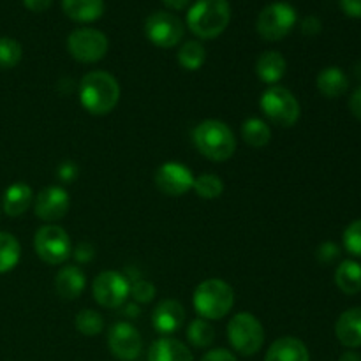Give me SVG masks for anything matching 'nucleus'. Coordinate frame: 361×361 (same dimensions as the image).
<instances>
[{"label":"nucleus","instance_id":"obj_1","mask_svg":"<svg viewBox=\"0 0 361 361\" xmlns=\"http://www.w3.org/2000/svg\"><path fill=\"white\" fill-rule=\"evenodd\" d=\"M120 101V85L106 71H92L80 81V102L90 115L104 116L116 108Z\"/></svg>","mask_w":361,"mask_h":361},{"label":"nucleus","instance_id":"obj_2","mask_svg":"<svg viewBox=\"0 0 361 361\" xmlns=\"http://www.w3.org/2000/svg\"><path fill=\"white\" fill-rule=\"evenodd\" d=\"M192 141L203 157L214 162H224L236 152V137L228 123L208 118L197 123L192 130Z\"/></svg>","mask_w":361,"mask_h":361},{"label":"nucleus","instance_id":"obj_3","mask_svg":"<svg viewBox=\"0 0 361 361\" xmlns=\"http://www.w3.org/2000/svg\"><path fill=\"white\" fill-rule=\"evenodd\" d=\"M231 6L228 0H196L187 13V27L200 39H215L228 28Z\"/></svg>","mask_w":361,"mask_h":361},{"label":"nucleus","instance_id":"obj_4","mask_svg":"<svg viewBox=\"0 0 361 361\" xmlns=\"http://www.w3.org/2000/svg\"><path fill=\"white\" fill-rule=\"evenodd\" d=\"M192 303L201 319L217 321L231 312L235 305V291L221 279H208L196 288Z\"/></svg>","mask_w":361,"mask_h":361},{"label":"nucleus","instance_id":"obj_5","mask_svg":"<svg viewBox=\"0 0 361 361\" xmlns=\"http://www.w3.org/2000/svg\"><path fill=\"white\" fill-rule=\"evenodd\" d=\"M259 108L271 123L284 129L296 126L302 115V108L295 94L279 85L267 88L261 94Z\"/></svg>","mask_w":361,"mask_h":361},{"label":"nucleus","instance_id":"obj_6","mask_svg":"<svg viewBox=\"0 0 361 361\" xmlns=\"http://www.w3.org/2000/svg\"><path fill=\"white\" fill-rule=\"evenodd\" d=\"M228 341L242 356H254L264 344V328L256 316L240 312L228 323Z\"/></svg>","mask_w":361,"mask_h":361},{"label":"nucleus","instance_id":"obj_7","mask_svg":"<svg viewBox=\"0 0 361 361\" xmlns=\"http://www.w3.org/2000/svg\"><path fill=\"white\" fill-rule=\"evenodd\" d=\"M298 14L289 2H274L264 7L257 16V32L264 41H281L296 25Z\"/></svg>","mask_w":361,"mask_h":361},{"label":"nucleus","instance_id":"obj_8","mask_svg":"<svg viewBox=\"0 0 361 361\" xmlns=\"http://www.w3.org/2000/svg\"><path fill=\"white\" fill-rule=\"evenodd\" d=\"M34 249L46 264H63L73 254L69 235L56 224H46L35 231Z\"/></svg>","mask_w":361,"mask_h":361},{"label":"nucleus","instance_id":"obj_9","mask_svg":"<svg viewBox=\"0 0 361 361\" xmlns=\"http://www.w3.org/2000/svg\"><path fill=\"white\" fill-rule=\"evenodd\" d=\"M109 41L97 28H76L67 37V49L81 63H95L108 53Z\"/></svg>","mask_w":361,"mask_h":361},{"label":"nucleus","instance_id":"obj_10","mask_svg":"<svg viewBox=\"0 0 361 361\" xmlns=\"http://www.w3.org/2000/svg\"><path fill=\"white\" fill-rule=\"evenodd\" d=\"M94 300L104 309H120L130 296V282L123 274L115 270L102 271L92 284Z\"/></svg>","mask_w":361,"mask_h":361},{"label":"nucleus","instance_id":"obj_11","mask_svg":"<svg viewBox=\"0 0 361 361\" xmlns=\"http://www.w3.org/2000/svg\"><path fill=\"white\" fill-rule=\"evenodd\" d=\"M145 34L152 44L159 48H173L182 41L185 28L180 18L166 11H155L145 21Z\"/></svg>","mask_w":361,"mask_h":361},{"label":"nucleus","instance_id":"obj_12","mask_svg":"<svg viewBox=\"0 0 361 361\" xmlns=\"http://www.w3.org/2000/svg\"><path fill=\"white\" fill-rule=\"evenodd\" d=\"M194 178H196V176L192 175V171H190L185 164L175 161L161 164L154 175L155 187H157L162 194L171 197L185 196V194L192 189Z\"/></svg>","mask_w":361,"mask_h":361},{"label":"nucleus","instance_id":"obj_13","mask_svg":"<svg viewBox=\"0 0 361 361\" xmlns=\"http://www.w3.org/2000/svg\"><path fill=\"white\" fill-rule=\"evenodd\" d=\"M108 348L111 355L120 361H134L143 349L141 334L130 323L120 321L109 328Z\"/></svg>","mask_w":361,"mask_h":361},{"label":"nucleus","instance_id":"obj_14","mask_svg":"<svg viewBox=\"0 0 361 361\" xmlns=\"http://www.w3.org/2000/svg\"><path fill=\"white\" fill-rule=\"evenodd\" d=\"M71 200L63 187H44L34 200V214L44 222H56L69 212Z\"/></svg>","mask_w":361,"mask_h":361},{"label":"nucleus","instance_id":"obj_15","mask_svg":"<svg viewBox=\"0 0 361 361\" xmlns=\"http://www.w3.org/2000/svg\"><path fill=\"white\" fill-rule=\"evenodd\" d=\"M185 321V310L176 300H162L152 312V324L162 337H169L182 328Z\"/></svg>","mask_w":361,"mask_h":361},{"label":"nucleus","instance_id":"obj_16","mask_svg":"<svg viewBox=\"0 0 361 361\" xmlns=\"http://www.w3.org/2000/svg\"><path fill=\"white\" fill-rule=\"evenodd\" d=\"M335 335L345 348H361V307H353L338 316L335 323Z\"/></svg>","mask_w":361,"mask_h":361},{"label":"nucleus","instance_id":"obj_17","mask_svg":"<svg viewBox=\"0 0 361 361\" xmlns=\"http://www.w3.org/2000/svg\"><path fill=\"white\" fill-rule=\"evenodd\" d=\"M264 361H310V355L300 338L281 337L268 348Z\"/></svg>","mask_w":361,"mask_h":361},{"label":"nucleus","instance_id":"obj_18","mask_svg":"<svg viewBox=\"0 0 361 361\" xmlns=\"http://www.w3.org/2000/svg\"><path fill=\"white\" fill-rule=\"evenodd\" d=\"M87 286V277L76 264H67L56 274L55 291L62 300H76Z\"/></svg>","mask_w":361,"mask_h":361},{"label":"nucleus","instance_id":"obj_19","mask_svg":"<svg viewBox=\"0 0 361 361\" xmlns=\"http://www.w3.org/2000/svg\"><path fill=\"white\" fill-rule=\"evenodd\" d=\"M148 361H194V358L190 349L178 338L161 337L152 344Z\"/></svg>","mask_w":361,"mask_h":361},{"label":"nucleus","instance_id":"obj_20","mask_svg":"<svg viewBox=\"0 0 361 361\" xmlns=\"http://www.w3.org/2000/svg\"><path fill=\"white\" fill-rule=\"evenodd\" d=\"M34 203V190L25 182H16L9 185L4 192V212L9 217H20Z\"/></svg>","mask_w":361,"mask_h":361},{"label":"nucleus","instance_id":"obj_21","mask_svg":"<svg viewBox=\"0 0 361 361\" xmlns=\"http://www.w3.org/2000/svg\"><path fill=\"white\" fill-rule=\"evenodd\" d=\"M286 71H288V62L279 51H264L261 53L259 59L256 62V73L263 83L274 87L275 83L284 78Z\"/></svg>","mask_w":361,"mask_h":361},{"label":"nucleus","instance_id":"obj_22","mask_svg":"<svg viewBox=\"0 0 361 361\" xmlns=\"http://www.w3.org/2000/svg\"><path fill=\"white\" fill-rule=\"evenodd\" d=\"M317 90L328 99H337L344 95L349 88V78L341 67H326L316 78Z\"/></svg>","mask_w":361,"mask_h":361},{"label":"nucleus","instance_id":"obj_23","mask_svg":"<svg viewBox=\"0 0 361 361\" xmlns=\"http://www.w3.org/2000/svg\"><path fill=\"white\" fill-rule=\"evenodd\" d=\"M62 9L78 23H92L104 13V0H62Z\"/></svg>","mask_w":361,"mask_h":361},{"label":"nucleus","instance_id":"obj_24","mask_svg":"<svg viewBox=\"0 0 361 361\" xmlns=\"http://www.w3.org/2000/svg\"><path fill=\"white\" fill-rule=\"evenodd\" d=\"M335 284L344 295H358L361 291V264L358 261H342L335 270Z\"/></svg>","mask_w":361,"mask_h":361},{"label":"nucleus","instance_id":"obj_25","mask_svg":"<svg viewBox=\"0 0 361 361\" xmlns=\"http://www.w3.org/2000/svg\"><path fill=\"white\" fill-rule=\"evenodd\" d=\"M242 137L250 147L263 148L270 143L271 129L264 120L252 116V118H247L242 123Z\"/></svg>","mask_w":361,"mask_h":361},{"label":"nucleus","instance_id":"obj_26","mask_svg":"<svg viewBox=\"0 0 361 361\" xmlns=\"http://www.w3.org/2000/svg\"><path fill=\"white\" fill-rule=\"evenodd\" d=\"M21 247L14 235L0 231V274H7L20 263Z\"/></svg>","mask_w":361,"mask_h":361},{"label":"nucleus","instance_id":"obj_27","mask_svg":"<svg viewBox=\"0 0 361 361\" xmlns=\"http://www.w3.org/2000/svg\"><path fill=\"white\" fill-rule=\"evenodd\" d=\"M207 62V49L200 41H185L178 49V63L185 71H200Z\"/></svg>","mask_w":361,"mask_h":361},{"label":"nucleus","instance_id":"obj_28","mask_svg":"<svg viewBox=\"0 0 361 361\" xmlns=\"http://www.w3.org/2000/svg\"><path fill=\"white\" fill-rule=\"evenodd\" d=\"M187 341L194 348H210L215 341V330L207 319H194L187 328Z\"/></svg>","mask_w":361,"mask_h":361},{"label":"nucleus","instance_id":"obj_29","mask_svg":"<svg viewBox=\"0 0 361 361\" xmlns=\"http://www.w3.org/2000/svg\"><path fill=\"white\" fill-rule=\"evenodd\" d=\"M192 189L196 190V194L201 200H217L224 192V182H222L221 176L204 173V175L194 178Z\"/></svg>","mask_w":361,"mask_h":361},{"label":"nucleus","instance_id":"obj_30","mask_svg":"<svg viewBox=\"0 0 361 361\" xmlns=\"http://www.w3.org/2000/svg\"><path fill=\"white\" fill-rule=\"evenodd\" d=\"M74 326L85 337H95V335L102 334L104 330V319L99 312L92 309H85L81 312L76 314V319H74Z\"/></svg>","mask_w":361,"mask_h":361},{"label":"nucleus","instance_id":"obj_31","mask_svg":"<svg viewBox=\"0 0 361 361\" xmlns=\"http://www.w3.org/2000/svg\"><path fill=\"white\" fill-rule=\"evenodd\" d=\"M23 49L13 37H0V69H13L21 62Z\"/></svg>","mask_w":361,"mask_h":361},{"label":"nucleus","instance_id":"obj_32","mask_svg":"<svg viewBox=\"0 0 361 361\" xmlns=\"http://www.w3.org/2000/svg\"><path fill=\"white\" fill-rule=\"evenodd\" d=\"M342 240H344V249L351 256L361 257V219H356L345 228Z\"/></svg>","mask_w":361,"mask_h":361},{"label":"nucleus","instance_id":"obj_33","mask_svg":"<svg viewBox=\"0 0 361 361\" xmlns=\"http://www.w3.org/2000/svg\"><path fill=\"white\" fill-rule=\"evenodd\" d=\"M130 296L136 303H148L155 298V286L152 282L143 281H133L130 282Z\"/></svg>","mask_w":361,"mask_h":361},{"label":"nucleus","instance_id":"obj_34","mask_svg":"<svg viewBox=\"0 0 361 361\" xmlns=\"http://www.w3.org/2000/svg\"><path fill=\"white\" fill-rule=\"evenodd\" d=\"M317 261L321 264H331L341 257V247L334 242H324L317 247V252H316Z\"/></svg>","mask_w":361,"mask_h":361},{"label":"nucleus","instance_id":"obj_35","mask_svg":"<svg viewBox=\"0 0 361 361\" xmlns=\"http://www.w3.org/2000/svg\"><path fill=\"white\" fill-rule=\"evenodd\" d=\"M78 175H80V169H78V166L74 164L73 161L62 162V164L59 166V169H56V176H59V180H62L63 183H73L74 180L78 178Z\"/></svg>","mask_w":361,"mask_h":361},{"label":"nucleus","instance_id":"obj_36","mask_svg":"<svg viewBox=\"0 0 361 361\" xmlns=\"http://www.w3.org/2000/svg\"><path fill=\"white\" fill-rule=\"evenodd\" d=\"M73 256H74V259L78 261V263H90V261L94 259V256H95V250H94V247L90 245V243L81 242L80 245H78L76 249L73 250Z\"/></svg>","mask_w":361,"mask_h":361},{"label":"nucleus","instance_id":"obj_37","mask_svg":"<svg viewBox=\"0 0 361 361\" xmlns=\"http://www.w3.org/2000/svg\"><path fill=\"white\" fill-rule=\"evenodd\" d=\"M201 361H238L236 356L228 349H212L201 358Z\"/></svg>","mask_w":361,"mask_h":361},{"label":"nucleus","instance_id":"obj_38","mask_svg":"<svg viewBox=\"0 0 361 361\" xmlns=\"http://www.w3.org/2000/svg\"><path fill=\"white\" fill-rule=\"evenodd\" d=\"M321 30H323V23L317 16H307L302 21V32L305 35H317Z\"/></svg>","mask_w":361,"mask_h":361},{"label":"nucleus","instance_id":"obj_39","mask_svg":"<svg viewBox=\"0 0 361 361\" xmlns=\"http://www.w3.org/2000/svg\"><path fill=\"white\" fill-rule=\"evenodd\" d=\"M341 7L348 16L361 18V0H341Z\"/></svg>","mask_w":361,"mask_h":361},{"label":"nucleus","instance_id":"obj_40","mask_svg":"<svg viewBox=\"0 0 361 361\" xmlns=\"http://www.w3.org/2000/svg\"><path fill=\"white\" fill-rule=\"evenodd\" d=\"M349 109L361 122V87L356 88L351 94V97H349Z\"/></svg>","mask_w":361,"mask_h":361},{"label":"nucleus","instance_id":"obj_41","mask_svg":"<svg viewBox=\"0 0 361 361\" xmlns=\"http://www.w3.org/2000/svg\"><path fill=\"white\" fill-rule=\"evenodd\" d=\"M51 2L53 0H23L25 7L34 11V13H42V11H46L51 6Z\"/></svg>","mask_w":361,"mask_h":361},{"label":"nucleus","instance_id":"obj_42","mask_svg":"<svg viewBox=\"0 0 361 361\" xmlns=\"http://www.w3.org/2000/svg\"><path fill=\"white\" fill-rule=\"evenodd\" d=\"M162 2L171 7V9H183V7L189 6L190 0H162Z\"/></svg>","mask_w":361,"mask_h":361},{"label":"nucleus","instance_id":"obj_43","mask_svg":"<svg viewBox=\"0 0 361 361\" xmlns=\"http://www.w3.org/2000/svg\"><path fill=\"white\" fill-rule=\"evenodd\" d=\"M140 312L141 310L136 303H126V309H123V314H126V316L136 317V316H140Z\"/></svg>","mask_w":361,"mask_h":361},{"label":"nucleus","instance_id":"obj_44","mask_svg":"<svg viewBox=\"0 0 361 361\" xmlns=\"http://www.w3.org/2000/svg\"><path fill=\"white\" fill-rule=\"evenodd\" d=\"M338 361H361V356L355 351H348L341 356V360Z\"/></svg>","mask_w":361,"mask_h":361},{"label":"nucleus","instance_id":"obj_45","mask_svg":"<svg viewBox=\"0 0 361 361\" xmlns=\"http://www.w3.org/2000/svg\"><path fill=\"white\" fill-rule=\"evenodd\" d=\"M355 74L361 80V62H358V63H356V66H355Z\"/></svg>","mask_w":361,"mask_h":361}]
</instances>
